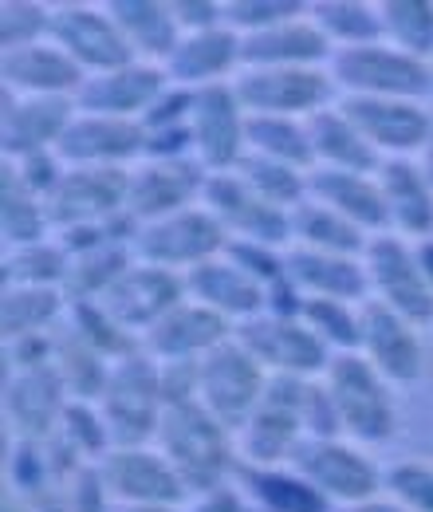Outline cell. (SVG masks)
Segmentation results:
<instances>
[{
	"label": "cell",
	"mask_w": 433,
	"mask_h": 512,
	"mask_svg": "<svg viewBox=\"0 0 433 512\" xmlns=\"http://www.w3.org/2000/svg\"><path fill=\"white\" fill-rule=\"evenodd\" d=\"M300 418H304V430H308L311 438H323V442H335V434L343 430L339 410H335V402H331L327 386L308 383V394H304V410H300Z\"/></svg>",
	"instance_id": "cell-54"
},
{
	"label": "cell",
	"mask_w": 433,
	"mask_h": 512,
	"mask_svg": "<svg viewBox=\"0 0 433 512\" xmlns=\"http://www.w3.org/2000/svg\"><path fill=\"white\" fill-rule=\"evenodd\" d=\"M225 245H229V233L209 209H182L142 225L130 249L142 264L174 272V268H197L205 260H217V253H225Z\"/></svg>",
	"instance_id": "cell-8"
},
{
	"label": "cell",
	"mask_w": 433,
	"mask_h": 512,
	"mask_svg": "<svg viewBox=\"0 0 433 512\" xmlns=\"http://www.w3.org/2000/svg\"><path fill=\"white\" fill-rule=\"evenodd\" d=\"M331 79L347 87L351 95L367 99H402L414 103L433 91V67L414 60L386 44H363V48H339L331 56Z\"/></svg>",
	"instance_id": "cell-3"
},
{
	"label": "cell",
	"mask_w": 433,
	"mask_h": 512,
	"mask_svg": "<svg viewBox=\"0 0 433 512\" xmlns=\"http://www.w3.org/2000/svg\"><path fill=\"white\" fill-rule=\"evenodd\" d=\"M40 36H52V12L32 0H4L0 4V44L4 52H20L40 44Z\"/></svg>",
	"instance_id": "cell-48"
},
{
	"label": "cell",
	"mask_w": 433,
	"mask_h": 512,
	"mask_svg": "<svg viewBox=\"0 0 433 512\" xmlns=\"http://www.w3.org/2000/svg\"><path fill=\"white\" fill-rule=\"evenodd\" d=\"M304 8L308 4H300V0H229L225 20L233 28H241L245 36H252V32L280 28L288 20H304Z\"/></svg>",
	"instance_id": "cell-49"
},
{
	"label": "cell",
	"mask_w": 433,
	"mask_h": 512,
	"mask_svg": "<svg viewBox=\"0 0 433 512\" xmlns=\"http://www.w3.org/2000/svg\"><path fill=\"white\" fill-rule=\"evenodd\" d=\"M304 394L308 383L296 375H268L264 398L256 406V414L245 422L241 430V453L245 465H260V469H276L280 461H292L296 446L304 442Z\"/></svg>",
	"instance_id": "cell-5"
},
{
	"label": "cell",
	"mask_w": 433,
	"mask_h": 512,
	"mask_svg": "<svg viewBox=\"0 0 433 512\" xmlns=\"http://www.w3.org/2000/svg\"><path fill=\"white\" fill-rule=\"evenodd\" d=\"M4 410L8 422L16 426L20 442H40L48 438V430L63 422V383L56 367H36V371H16L4 386Z\"/></svg>",
	"instance_id": "cell-27"
},
{
	"label": "cell",
	"mask_w": 433,
	"mask_h": 512,
	"mask_svg": "<svg viewBox=\"0 0 433 512\" xmlns=\"http://www.w3.org/2000/svg\"><path fill=\"white\" fill-rule=\"evenodd\" d=\"M245 107L233 91V83H213L197 91L189 130H193V150L197 162L213 174L237 170V162L245 158Z\"/></svg>",
	"instance_id": "cell-13"
},
{
	"label": "cell",
	"mask_w": 433,
	"mask_h": 512,
	"mask_svg": "<svg viewBox=\"0 0 433 512\" xmlns=\"http://www.w3.org/2000/svg\"><path fill=\"white\" fill-rule=\"evenodd\" d=\"M245 146L248 154H264L272 162L308 170L315 162L308 127H300L296 119H272V115H248L245 119Z\"/></svg>",
	"instance_id": "cell-40"
},
{
	"label": "cell",
	"mask_w": 433,
	"mask_h": 512,
	"mask_svg": "<svg viewBox=\"0 0 433 512\" xmlns=\"http://www.w3.org/2000/svg\"><path fill=\"white\" fill-rule=\"evenodd\" d=\"M99 406H103V422L111 430V442L119 449L142 446L150 434H158L166 402H162L158 367L150 363L146 351L111 367V379H107Z\"/></svg>",
	"instance_id": "cell-2"
},
{
	"label": "cell",
	"mask_w": 433,
	"mask_h": 512,
	"mask_svg": "<svg viewBox=\"0 0 433 512\" xmlns=\"http://www.w3.org/2000/svg\"><path fill=\"white\" fill-rule=\"evenodd\" d=\"M378 186L386 193L390 221L410 237H433V186L426 182L422 166L406 158H386L378 170Z\"/></svg>",
	"instance_id": "cell-32"
},
{
	"label": "cell",
	"mask_w": 433,
	"mask_h": 512,
	"mask_svg": "<svg viewBox=\"0 0 433 512\" xmlns=\"http://www.w3.org/2000/svg\"><path fill=\"white\" fill-rule=\"evenodd\" d=\"M331 512H402V509L390 505V501H363V505H343V509H331Z\"/></svg>",
	"instance_id": "cell-61"
},
{
	"label": "cell",
	"mask_w": 433,
	"mask_h": 512,
	"mask_svg": "<svg viewBox=\"0 0 433 512\" xmlns=\"http://www.w3.org/2000/svg\"><path fill=\"white\" fill-rule=\"evenodd\" d=\"M331 40L311 20H288L268 32L241 36V64L245 67H311L327 56Z\"/></svg>",
	"instance_id": "cell-31"
},
{
	"label": "cell",
	"mask_w": 433,
	"mask_h": 512,
	"mask_svg": "<svg viewBox=\"0 0 433 512\" xmlns=\"http://www.w3.org/2000/svg\"><path fill=\"white\" fill-rule=\"evenodd\" d=\"M237 477L260 512H331V501L315 485H308L300 473L237 465Z\"/></svg>",
	"instance_id": "cell-35"
},
{
	"label": "cell",
	"mask_w": 433,
	"mask_h": 512,
	"mask_svg": "<svg viewBox=\"0 0 433 512\" xmlns=\"http://www.w3.org/2000/svg\"><path fill=\"white\" fill-rule=\"evenodd\" d=\"M308 193L311 201L335 209L339 217H347L351 225H359L363 233H386L394 221H390V205H386V193L378 182L363 178V174H347V170H331V166H319L308 174Z\"/></svg>",
	"instance_id": "cell-26"
},
{
	"label": "cell",
	"mask_w": 433,
	"mask_h": 512,
	"mask_svg": "<svg viewBox=\"0 0 433 512\" xmlns=\"http://www.w3.org/2000/svg\"><path fill=\"white\" fill-rule=\"evenodd\" d=\"M71 512H111V505H107V485H103V473L99 469H79L75 473Z\"/></svg>",
	"instance_id": "cell-58"
},
{
	"label": "cell",
	"mask_w": 433,
	"mask_h": 512,
	"mask_svg": "<svg viewBox=\"0 0 433 512\" xmlns=\"http://www.w3.org/2000/svg\"><path fill=\"white\" fill-rule=\"evenodd\" d=\"M44 473H48V453L36 442H16L8 453V477L20 493H36L44 489Z\"/></svg>",
	"instance_id": "cell-55"
},
{
	"label": "cell",
	"mask_w": 433,
	"mask_h": 512,
	"mask_svg": "<svg viewBox=\"0 0 433 512\" xmlns=\"http://www.w3.org/2000/svg\"><path fill=\"white\" fill-rule=\"evenodd\" d=\"M248 355L268 367L272 375H327L331 359H327V343L311 331L304 320H276V316H256L245 320L233 335Z\"/></svg>",
	"instance_id": "cell-9"
},
{
	"label": "cell",
	"mask_w": 433,
	"mask_h": 512,
	"mask_svg": "<svg viewBox=\"0 0 433 512\" xmlns=\"http://www.w3.org/2000/svg\"><path fill=\"white\" fill-rule=\"evenodd\" d=\"M103 485L107 493H115L123 505H158V509H174L186 497V485L178 481V473L170 469V461L162 453L134 446V449H111L99 461Z\"/></svg>",
	"instance_id": "cell-16"
},
{
	"label": "cell",
	"mask_w": 433,
	"mask_h": 512,
	"mask_svg": "<svg viewBox=\"0 0 433 512\" xmlns=\"http://www.w3.org/2000/svg\"><path fill=\"white\" fill-rule=\"evenodd\" d=\"M382 32L390 44L414 60H426L433 52V4L430 0H386L382 8Z\"/></svg>",
	"instance_id": "cell-44"
},
{
	"label": "cell",
	"mask_w": 433,
	"mask_h": 512,
	"mask_svg": "<svg viewBox=\"0 0 433 512\" xmlns=\"http://www.w3.org/2000/svg\"><path fill=\"white\" fill-rule=\"evenodd\" d=\"M8 162V158H4ZM16 166V174L24 178V186L32 193H40L44 201L56 193V186L63 182V174L67 170H60V158H52V154H32V158H20V162H12Z\"/></svg>",
	"instance_id": "cell-56"
},
{
	"label": "cell",
	"mask_w": 433,
	"mask_h": 512,
	"mask_svg": "<svg viewBox=\"0 0 433 512\" xmlns=\"http://www.w3.org/2000/svg\"><path fill=\"white\" fill-rule=\"evenodd\" d=\"M233 91L245 115H272V119L308 115L311 119L327 111L335 79L319 67H245L233 79Z\"/></svg>",
	"instance_id": "cell-6"
},
{
	"label": "cell",
	"mask_w": 433,
	"mask_h": 512,
	"mask_svg": "<svg viewBox=\"0 0 433 512\" xmlns=\"http://www.w3.org/2000/svg\"><path fill=\"white\" fill-rule=\"evenodd\" d=\"M126 193H130V174L123 166H79L63 174V182L44 205L52 225L79 229V225H103L115 213H123Z\"/></svg>",
	"instance_id": "cell-12"
},
{
	"label": "cell",
	"mask_w": 433,
	"mask_h": 512,
	"mask_svg": "<svg viewBox=\"0 0 433 512\" xmlns=\"http://www.w3.org/2000/svg\"><path fill=\"white\" fill-rule=\"evenodd\" d=\"M300 320L308 323L327 347H339V355H351L363 347L359 312H351V304H343V300H315L311 296V300H304Z\"/></svg>",
	"instance_id": "cell-47"
},
{
	"label": "cell",
	"mask_w": 433,
	"mask_h": 512,
	"mask_svg": "<svg viewBox=\"0 0 433 512\" xmlns=\"http://www.w3.org/2000/svg\"><path fill=\"white\" fill-rule=\"evenodd\" d=\"M225 256H229V264L233 268H241L245 276H252L256 284H276V280H284V256H276L268 245H252V241H237V237H229V245H225Z\"/></svg>",
	"instance_id": "cell-52"
},
{
	"label": "cell",
	"mask_w": 433,
	"mask_h": 512,
	"mask_svg": "<svg viewBox=\"0 0 433 512\" xmlns=\"http://www.w3.org/2000/svg\"><path fill=\"white\" fill-rule=\"evenodd\" d=\"M414 256H418V268H422L426 284L433 288V237H430V241H422V245L414 249Z\"/></svg>",
	"instance_id": "cell-60"
},
{
	"label": "cell",
	"mask_w": 433,
	"mask_h": 512,
	"mask_svg": "<svg viewBox=\"0 0 433 512\" xmlns=\"http://www.w3.org/2000/svg\"><path fill=\"white\" fill-rule=\"evenodd\" d=\"M182 292H186V276L142 264V268H130L119 284H111V292L99 304L126 331H150L182 304Z\"/></svg>",
	"instance_id": "cell-17"
},
{
	"label": "cell",
	"mask_w": 433,
	"mask_h": 512,
	"mask_svg": "<svg viewBox=\"0 0 433 512\" xmlns=\"http://www.w3.org/2000/svg\"><path fill=\"white\" fill-rule=\"evenodd\" d=\"M237 174L245 178L248 190L260 193L268 205H276V209H284V213L304 205L308 178H304V170H296V166L272 162V158H264V154H245V158L237 162Z\"/></svg>",
	"instance_id": "cell-42"
},
{
	"label": "cell",
	"mask_w": 433,
	"mask_h": 512,
	"mask_svg": "<svg viewBox=\"0 0 433 512\" xmlns=\"http://www.w3.org/2000/svg\"><path fill=\"white\" fill-rule=\"evenodd\" d=\"M284 276L315 300H363L371 292V276H367V264L351 260V256H331V253H315V249H292L284 256Z\"/></svg>",
	"instance_id": "cell-28"
},
{
	"label": "cell",
	"mask_w": 433,
	"mask_h": 512,
	"mask_svg": "<svg viewBox=\"0 0 433 512\" xmlns=\"http://www.w3.org/2000/svg\"><path fill=\"white\" fill-rule=\"evenodd\" d=\"M311 24L331 40V44H343V48H363V44H378L382 32V12L371 4H359V0H319L311 4Z\"/></svg>",
	"instance_id": "cell-41"
},
{
	"label": "cell",
	"mask_w": 433,
	"mask_h": 512,
	"mask_svg": "<svg viewBox=\"0 0 433 512\" xmlns=\"http://www.w3.org/2000/svg\"><path fill=\"white\" fill-rule=\"evenodd\" d=\"M158 442H162V457L170 461V469L186 485V493L213 497V493L225 489L229 473H237L229 430L201 402L170 406L162 414Z\"/></svg>",
	"instance_id": "cell-1"
},
{
	"label": "cell",
	"mask_w": 433,
	"mask_h": 512,
	"mask_svg": "<svg viewBox=\"0 0 433 512\" xmlns=\"http://www.w3.org/2000/svg\"><path fill=\"white\" fill-rule=\"evenodd\" d=\"M347 123L359 130L374 150H390V154H414L426 150L433 134L430 115L418 103H402V99H367V95H347L343 107Z\"/></svg>",
	"instance_id": "cell-19"
},
{
	"label": "cell",
	"mask_w": 433,
	"mask_h": 512,
	"mask_svg": "<svg viewBox=\"0 0 433 512\" xmlns=\"http://www.w3.org/2000/svg\"><path fill=\"white\" fill-rule=\"evenodd\" d=\"M186 292H193L197 304L221 312L225 320H256L268 308V292L264 284H256L241 268H233L229 260H205L186 272Z\"/></svg>",
	"instance_id": "cell-29"
},
{
	"label": "cell",
	"mask_w": 433,
	"mask_h": 512,
	"mask_svg": "<svg viewBox=\"0 0 433 512\" xmlns=\"http://www.w3.org/2000/svg\"><path fill=\"white\" fill-rule=\"evenodd\" d=\"M0 71H4V91H28V99H40V95L75 99V91L87 83L83 67L56 44H32L20 52H4Z\"/></svg>",
	"instance_id": "cell-25"
},
{
	"label": "cell",
	"mask_w": 433,
	"mask_h": 512,
	"mask_svg": "<svg viewBox=\"0 0 433 512\" xmlns=\"http://www.w3.org/2000/svg\"><path fill=\"white\" fill-rule=\"evenodd\" d=\"M134 154H146V127L138 119H103V115H75V123L56 146V158L71 170L119 166Z\"/></svg>",
	"instance_id": "cell-21"
},
{
	"label": "cell",
	"mask_w": 433,
	"mask_h": 512,
	"mask_svg": "<svg viewBox=\"0 0 433 512\" xmlns=\"http://www.w3.org/2000/svg\"><path fill=\"white\" fill-rule=\"evenodd\" d=\"M107 12L119 24V32L126 36V44H130L134 56L170 60L174 48L182 44L178 20H174L170 4H158V0H111Z\"/></svg>",
	"instance_id": "cell-34"
},
{
	"label": "cell",
	"mask_w": 433,
	"mask_h": 512,
	"mask_svg": "<svg viewBox=\"0 0 433 512\" xmlns=\"http://www.w3.org/2000/svg\"><path fill=\"white\" fill-rule=\"evenodd\" d=\"M363 264H367L371 288L378 292V300L390 312H398L402 320L410 323L433 320V288L426 284V276L418 268L414 249H406L398 237L382 233V237H374L371 245H367Z\"/></svg>",
	"instance_id": "cell-14"
},
{
	"label": "cell",
	"mask_w": 433,
	"mask_h": 512,
	"mask_svg": "<svg viewBox=\"0 0 433 512\" xmlns=\"http://www.w3.org/2000/svg\"><path fill=\"white\" fill-rule=\"evenodd\" d=\"M386 489L394 493L398 509L406 512H433V469L430 465H394L386 473Z\"/></svg>",
	"instance_id": "cell-51"
},
{
	"label": "cell",
	"mask_w": 433,
	"mask_h": 512,
	"mask_svg": "<svg viewBox=\"0 0 433 512\" xmlns=\"http://www.w3.org/2000/svg\"><path fill=\"white\" fill-rule=\"evenodd\" d=\"M209 170L197 158H174V162H146L130 174V193H126V209L150 225L162 221L170 213L189 209V201L197 193H205Z\"/></svg>",
	"instance_id": "cell-18"
},
{
	"label": "cell",
	"mask_w": 433,
	"mask_h": 512,
	"mask_svg": "<svg viewBox=\"0 0 433 512\" xmlns=\"http://www.w3.org/2000/svg\"><path fill=\"white\" fill-rule=\"evenodd\" d=\"M36 512H67V509H63L60 501H44V509H36Z\"/></svg>",
	"instance_id": "cell-64"
},
{
	"label": "cell",
	"mask_w": 433,
	"mask_h": 512,
	"mask_svg": "<svg viewBox=\"0 0 433 512\" xmlns=\"http://www.w3.org/2000/svg\"><path fill=\"white\" fill-rule=\"evenodd\" d=\"M201 197H205V209L237 241L268 245V249H280L292 241V213L268 205L260 193L248 190L241 174H209Z\"/></svg>",
	"instance_id": "cell-10"
},
{
	"label": "cell",
	"mask_w": 433,
	"mask_h": 512,
	"mask_svg": "<svg viewBox=\"0 0 433 512\" xmlns=\"http://www.w3.org/2000/svg\"><path fill=\"white\" fill-rule=\"evenodd\" d=\"M111 512H174V509H158V505H119Z\"/></svg>",
	"instance_id": "cell-63"
},
{
	"label": "cell",
	"mask_w": 433,
	"mask_h": 512,
	"mask_svg": "<svg viewBox=\"0 0 433 512\" xmlns=\"http://www.w3.org/2000/svg\"><path fill=\"white\" fill-rule=\"evenodd\" d=\"M304 127H308L315 162H323V166H331V170L363 174V178L382 170L378 150H374L371 142L347 123L343 111H319V115H311Z\"/></svg>",
	"instance_id": "cell-33"
},
{
	"label": "cell",
	"mask_w": 433,
	"mask_h": 512,
	"mask_svg": "<svg viewBox=\"0 0 433 512\" xmlns=\"http://www.w3.org/2000/svg\"><path fill=\"white\" fill-rule=\"evenodd\" d=\"M233 331L229 320L205 304H178L162 323H154L142 335V351L162 363H182V359H205L213 347L229 343Z\"/></svg>",
	"instance_id": "cell-23"
},
{
	"label": "cell",
	"mask_w": 433,
	"mask_h": 512,
	"mask_svg": "<svg viewBox=\"0 0 433 512\" xmlns=\"http://www.w3.org/2000/svg\"><path fill=\"white\" fill-rule=\"evenodd\" d=\"M71 123H75V99L40 95L16 103L4 91V158L20 162L32 154H48V146H60Z\"/></svg>",
	"instance_id": "cell-24"
},
{
	"label": "cell",
	"mask_w": 433,
	"mask_h": 512,
	"mask_svg": "<svg viewBox=\"0 0 433 512\" xmlns=\"http://www.w3.org/2000/svg\"><path fill=\"white\" fill-rule=\"evenodd\" d=\"M52 363H56V375H60L63 390L75 394V402H91V398H103L107 379H111V367L103 363V355L79 339L71 327L52 339Z\"/></svg>",
	"instance_id": "cell-39"
},
{
	"label": "cell",
	"mask_w": 433,
	"mask_h": 512,
	"mask_svg": "<svg viewBox=\"0 0 433 512\" xmlns=\"http://www.w3.org/2000/svg\"><path fill=\"white\" fill-rule=\"evenodd\" d=\"M233 64H241V36L229 28H209V32L182 36L174 56L166 60V79L174 87L201 91L221 83V75H229Z\"/></svg>",
	"instance_id": "cell-30"
},
{
	"label": "cell",
	"mask_w": 433,
	"mask_h": 512,
	"mask_svg": "<svg viewBox=\"0 0 433 512\" xmlns=\"http://www.w3.org/2000/svg\"><path fill=\"white\" fill-rule=\"evenodd\" d=\"M292 237L304 241V249L331 256H363L367 253V237L359 225H351L347 217H339L335 209L319 205V201H304L300 209H292Z\"/></svg>",
	"instance_id": "cell-36"
},
{
	"label": "cell",
	"mask_w": 433,
	"mask_h": 512,
	"mask_svg": "<svg viewBox=\"0 0 433 512\" xmlns=\"http://www.w3.org/2000/svg\"><path fill=\"white\" fill-rule=\"evenodd\" d=\"M60 308V288H4V312H0L4 339L12 343V339L44 335V327L60 316Z\"/></svg>",
	"instance_id": "cell-43"
},
{
	"label": "cell",
	"mask_w": 433,
	"mask_h": 512,
	"mask_svg": "<svg viewBox=\"0 0 433 512\" xmlns=\"http://www.w3.org/2000/svg\"><path fill=\"white\" fill-rule=\"evenodd\" d=\"M327 394L339 410V422L351 438L359 442H386L394 434V402L386 379L374 371V363L367 355H335L327 367Z\"/></svg>",
	"instance_id": "cell-4"
},
{
	"label": "cell",
	"mask_w": 433,
	"mask_h": 512,
	"mask_svg": "<svg viewBox=\"0 0 433 512\" xmlns=\"http://www.w3.org/2000/svg\"><path fill=\"white\" fill-rule=\"evenodd\" d=\"M170 12L178 20V28L193 32H209L217 28V20H225V4H213V0H170Z\"/></svg>",
	"instance_id": "cell-57"
},
{
	"label": "cell",
	"mask_w": 433,
	"mask_h": 512,
	"mask_svg": "<svg viewBox=\"0 0 433 512\" xmlns=\"http://www.w3.org/2000/svg\"><path fill=\"white\" fill-rule=\"evenodd\" d=\"M422 174H426V182L433 186V134L430 142H426V150H422Z\"/></svg>",
	"instance_id": "cell-62"
},
{
	"label": "cell",
	"mask_w": 433,
	"mask_h": 512,
	"mask_svg": "<svg viewBox=\"0 0 433 512\" xmlns=\"http://www.w3.org/2000/svg\"><path fill=\"white\" fill-rule=\"evenodd\" d=\"M193 103H197V91H186V87H174L158 95V103L138 119L146 134H158V130H170V127H186L189 115H193Z\"/></svg>",
	"instance_id": "cell-53"
},
{
	"label": "cell",
	"mask_w": 433,
	"mask_h": 512,
	"mask_svg": "<svg viewBox=\"0 0 433 512\" xmlns=\"http://www.w3.org/2000/svg\"><path fill=\"white\" fill-rule=\"evenodd\" d=\"M359 323H363V351L386 383H414L422 375V343L414 335V323L390 312L382 300H363Z\"/></svg>",
	"instance_id": "cell-20"
},
{
	"label": "cell",
	"mask_w": 433,
	"mask_h": 512,
	"mask_svg": "<svg viewBox=\"0 0 433 512\" xmlns=\"http://www.w3.org/2000/svg\"><path fill=\"white\" fill-rule=\"evenodd\" d=\"M193 512H245V509H241V501H237L233 489H221V493H213V497H201V505Z\"/></svg>",
	"instance_id": "cell-59"
},
{
	"label": "cell",
	"mask_w": 433,
	"mask_h": 512,
	"mask_svg": "<svg viewBox=\"0 0 433 512\" xmlns=\"http://www.w3.org/2000/svg\"><path fill=\"white\" fill-rule=\"evenodd\" d=\"M52 40L83 71L107 75L134 64V52L111 20V12H99L91 4H60L52 8Z\"/></svg>",
	"instance_id": "cell-11"
},
{
	"label": "cell",
	"mask_w": 433,
	"mask_h": 512,
	"mask_svg": "<svg viewBox=\"0 0 433 512\" xmlns=\"http://www.w3.org/2000/svg\"><path fill=\"white\" fill-rule=\"evenodd\" d=\"M268 375L264 367L248 355L237 339L213 347L201 359V394L197 402L225 426V430H245V422L256 414L260 398H264Z\"/></svg>",
	"instance_id": "cell-7"
},
{
	"label": "cell",
	"mask_w": 433,
	"mask_h": 512,
	"mask_svg": "<svg viewBox=\"0 0 433 512\" xmlns=\"http://www.w3.org/2000/svg\"><path fill=\"white\" fill-rule=\"evenodd\" d=\"M71 331L79 339H87L103 359H130L138 355V339L126 331L123 323H115L107 316V308L99 300H83V304H71Z\"/></svg>",
	"instance_id": "cell-46"
},
{
	"label": "cell",
	"mask_w": 433,
	"mask_h": 512,
	"mask_svg": "<svg viewBox=\"0 0 433 512\" xmlns=\"http://www.w3.org/2000/svg\"><path fill=\"white\" fill-rule=\"evenodd\" d=\"M166 71L150 64H130L123 71L107 75H87V83L75 91V107L83 115H103V119H130L146 115L158 95L166 91Z\"/></svg>",
	"instance_id": "cell-22"
},
{
	"label": "cell",
	"mask_w": 433,
	"mask_h": 512,
	"mask_svg": "<svg viewBox=\"0 0 433 512\" xmlns=\"http://www.w3.org/2000/svg\"><path fill=\"white\" fill-rule=\"evenodd\" d=\"M130 245H103L95 253L71 256V268L63 276V300L67 304H83V300H103L111 292V284H119L130 272Z\"/></svg>",
	"instance_id": "cell-38"
},
{
	"label": "cell",
	"mask_w": 433,
	"mask_h": 512,
	"mask_svg": "<svg viewBox=\"0 0 433 512\" xmlns=\"http://www.w3.org/2000/svg\"><path fill=\"white\" fill-rule=\"evenodd\" d=\"M296 473L315 485L327 501L343 505H363L378 493V469L343 442H323V438H304L292 453Z\"/></svg>",
	"instance_id": "cell-15"
},
{
	"label": "cell",
	"mask_w": 433,
	"mask_h": 512,
	"mask_svg": "<svg viewBox=\"0 0 433 512\" xmlns=\"http://www.w3.org/2000/svg\"><path fill=\"white\" fill-rule=\"evenodd\" d=\"M71 268V256L63 245H28V249H8L4 256V284L8 288H56L63 284Z\"/></svg>",
	"instance_id": "cell-45"
},
{
	"label": "cell",
	"mask_w": 433,
	"mask_h": 512,
	"mask_svg": "<svg viewBox=\"0 0 433 512\" xmlns=\"http://www.w3.org/2000/svg\"><path fill=\"white\" fill-rule=\"evenodd\" d=\"M63 438L71 449L87 453V457H107L103 449L111 446V430L103 422V414H95L87 402H67L63 410Z\"/></svg>",
	"instance_id": "cell-50"
},
{
	"label": "cell",
	"mask_w": 433,
	"mask_h": 512,
	"mask_svg": "<svg viewBox=\"0 0 433 512\" xmlns=\"http://www.w3.org/2000/svg\"><path fill=\"white\" fill-rule=\"evenodd\" d=\"M44 197L24 186V178L16 174L12 162H4V178H0V221H4V241L8 249H28L44 241L48 221V205H40Z\"/></svg>",
	"instance_id": "cell-37"
}]
</instances>
